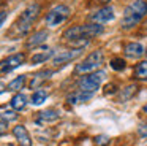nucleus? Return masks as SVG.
<instances>
[{"mask_svg":"<svg viewBox=\"0 0 147 146\" xmlns=\"http://www.w3.org/2000/svg\"><path fill=\"white\" fill-rule=\"evenodd\" d=\"M146 16H147V2L146 0H133V2H130L125 6L120 25L125 30L133 29L134 25L139 24Z\"/></svg>","mask_w":147,"mask_h":146,"instance_id":"1","label":"nucleus"},{"mask_svg":"<svg viewBox=\"0 0 147 146\" xmlns=\"http://www.w3.org/2000/svg\"><path fill=\"white\" fill-rule=\"evenodd\" d=\"M40 13H41L40 3H32V5H29L24 10L22 14L19 16V19L16 21V24H14V27H13L18 37H26V35L29 33L32 25H33V22H35L36 18L40 16Z\"/></svg>","mask_w":147,"mask_h":146,"instance_id":"2","label":"nucleus"},{"mask_svg":"<svg viewBox=\"0 0 147 146\" xmlns=\"http://www.w3.org/2000/svg\"><path fill=\"white\" fill-rule=\"evenodd\" d=\"M105 78H106V73L103 70H96V72H92L90 75H84L78 81V91L95 94L100 89L101 83L105 81Z\"/></svg>","mask_w":147,"mask_h":146,"instance_id":"3","label":"nucleus"},{"mask_svg":"<svg viewBox=\"0 0 147 146\" xmlns=\"http://www.w3.org/2000/svg\"><path fill=\"white\" fill-rule=\"evenodd\" d=\"M103 60H105L103 51H100V49L93 51V53H90L81 63H78L76 68H74V73H76V75H86V73L96 72V70L103 65Z\"/></svg>","mask_w":147,"mask_h":146,"instance_id":"4","label":"nucleus"},{"mask_svg":"<svg viewBox=\"0 0 147 146\" xmlns=\"http://www.w3.org/2000/svg\"><path fill=\"white\" fill-rule=\"evenodd\" d=\"M71 14L70 6L67 5H55L54 8L49 10V13L46 14V25L48 27H57V25L63 24Z\"/></svg>","mask_w":147,"mask_h":146,"instance_id":"5","label":"nucleus"},{"mask_svg":"<svg viewBox=\"0 0 147 146\" xmlns=\"http://www.w3.org/2000/svg\"><path fill=\"white\" fill-rule=\"evenodd\" d=\"M26 62V54L24 53H16V54H11V56L5 57L0 63V70H2V75H7V73L13 72L14 68L24 65Z\"/></svg>","mask_w":147,"mask_h":146,"instance_id":"6","label":"nucleus"},{"mask_svg":"<svg viewBox=\"0 0 147 146\" xmlns=\"http://www.w3.org/2000/svg\"><path fill=\"white\" fill-rule=\"evenodd\" d=\"M84 53V48H73L70 51H63V53H59L52 57V65L54 67H60V65H65V63L71 62V60L78 59L81 54Z\"/></svg>","mask_w":147,"mask_h":146,"instance_id":"7","label":"nucleus"},{"mask_svg":"<svg viewBox=\"0 0 147 146\" xmlns=\"http://www.w3.org/2000/svg\"><path fill=\"white\" fill-rule=\"evenodd\" d=\"M115 18L114 14V10L111 6H103V8L93 11L92 14L89 16L90 22H96V24H105V22H109Z\"/></svg>","mask_w":147,"mask_h":146,"instance_id":"8","label":"nucleus"},{"mask_svg":"<svg viewBox=\"0 0 147 146\" xmlns=\"http://www.w3.org/2000/svg\"><path fill=\"white\" fill-rule=\"evenodd\" d=\"M144 53H146V48L138 41H130L123 46V54L130 59H139L144 56Z\"/></svg>","mask_w":147,"mask_h":146,"instance_id":"9","label":"nucleus"},{"mask_svg":"<svg viewBox=\"0 0 147 146\" xmlns=\"http://www.w3.org/2000/svg\"><path fill=\"white\" fill-rule=\"evenodd\" d=\"M13 135L18 140L19 146H32V138H30V133L22 124H18L13 127Z\"/></svg>","mask_w":147,"mask_h":146,"instance_id":"10","label":"nucleus"},{"mask_svg":"<svg viewBox=\"0 0 147 146\" xmlns=\"http://www.w3.org/2000/svg\"><path fill=\"white\" fill-rule=\"evenodd\" d=\"M48 37H49L48 30H38V32H35V33H33L32 37L26 41V48H38V46H41L43 43H46Z\"/></svg>","mask_w":147,"mask_h":146,"instance_id":"11","label":"nucleus"},{"mask_svg":"<svg viewBox=\"0 0 147 146\" xmlns=\"http://www.w3.org/2000/svg\"><path fill=\"white\" fill-rule=\"evenodd\" d=\"M52 75H54L52 70H41V72L35 73L32 81H30V89H38V86H41L43 83H45L46 79H49Z\"/></svg>","mask_w":147,"mask_h":146,"instance_id":"12","label":"nucleus"},{"mask_svg":"<svg viewBox=\"0 0 147 146\" xmlns=\"http://www.w3.org/2000/svg\"><path fill=\"white\" fill-rule=\"evenodd\" d=\"M54 56H55L54 51L49 49V48H46V49H43L41 53L33 54V56L30 57V63H33V65H36V63H43V62H46V60L52 59Z\"/></svg>","mask_w":147,"mask_h":146,"instance_id":"13","label":"nucleus"},{"mask_svg":"<svg viewBox=\"0 0 147 146\" xmlns=\"http://www.w3.org/2000/svg\"><path fill=\"white\" fill-rule=\"evenodd\" d=\"M59 117H60V113L57 110H54V108H49V110H45L38 114V122L40 124L41 122H54Z\"/></svg>","mask_w":147,"mask_h":146,"instance_id":"14","label":"nucleus"},{"mask_svg":"<svg viewBox=\"0 0 147 146\" xmlns=\"http://www.w3.org/2000/svg\"><path fill=\"white\" fill-rule=\"evenodd\" d=\"M93 97V94H90V92H82V91H78L74 92V94L68 95L67 102L71 105H78V103H82V102H87L90 100V98Z\"/></svg>","mask_w":147,"mask_h":146,"instance_id":"15","label":"nucleus"},{"mask_svg":"<svg viewBox=\"0 0 147 146\" xmlns=\"http://www.w3.org/2000/svg\"><path fill=\"white\" fill-rule=\"evenodd\" d=\"M10 105H11V108H13L14 111H21V110H24V108L27 106V97L24 94H21V92H18V94L13 95Z\"/></svg>","mask_w":147,"mask_h":146,"instance_id":"16","label":"nucleus"},{"mask_svg":"<svg viewBox=\"0 0 147 146\" xmlns=\"http://www.w3.org/2000/svg\"><path fill=\"white\" fill-rule=\"evenodd\" d=\"M136 92H138V86L136 84H128L127 87H123L120 92H119V102H120V103L128 102Z\"/></svg>","mask_w":147,"mask_h":146,"instance_id":"17","label":"nucleus"},{"mask_svg":"<svg viewBox=\"0 0 147 146\" xmlns=\"http://www.w3.org/2000/svg\"><path fill=\"white\" fill-rule=\"evenodd\" d=\"M133 76L136 79H147V60H141L134 65Z\"/></svg>","mask_w":147,"mask_h":146,"instance_id":"18","label":"nucleus"},{"mask_svg":"<svg viewBox=\"0 0 147 146\" xmlns=\"http://www.w3.org/2000/svg\"><path fill=\"white\" fill-rule=\"evenodd\" d=\"M46 98H48V92H46L45 89H36L32 94V97H30V102H32L35 106H40V105H43L46 102Z\"/></svg>","mask_w":147,"mask_h":146,"instance_id":"19","label":"nucleus"},{"mask_svg":"<svg viewBox=\"0 0 147 146\" xmlns=\"http://www.w3.org/2000/svg\"><path fill=\"white\" fill-rule=\"evenodd\" d=\"M26 79H27V76H26V75H19V76H16V78H14L13 81L8 83V91L16 92V91H19V89H22V87H24V84H26Z\"/></svg>","mask_w":147,"mask_h":146,"instance_id":"20","label":"nucleus"},{"mask_svg":"<svg viewBox=\"0 0 147 146\" xmlns=\"http://www.w3.org/2000/svg\"><path fill=\"white\" fill-rule=\"evenodd\" d=\"M111 68L115 70V72H122V70L127 67V63H125V60L122 59V57H114V59H111Z\"/></svg>","mask_w":147,"mask_h":146,"instance_id":"21","label":"nucleus"},{"mask_svg":"<svg viewBox=\"0 0 147 146\" xmlns=\"http://www.w3.org/2000/svg\"><path fill=\"white\" fill-rule=\"evenodd\" d=\"M93 143H95L96 146H108L109 143H111V138H109L108 135H96L95 138H93Z\"/></svg>","mask_w":147,"mask_h":146,"instance_id":"22","label":"nucleus"},{"mask_svg":"<svg viewBox=\"0 0 147 146\" xmlns=\"http://www.w3.org/2000/svg\"><path fill=\"white\" fill-rule=\"evenodd\" d=\"M2 117H5V119L10 122V121H16L18 119V114H16V111H13V110L2 108Z\"/></svg>","mask_w":147,"mask_h":146,"instance_id":"23","label":"nucleus"},{"mask_svg":"<svg viewBox=\"0 0 147 146\" xmlns=\"http://www.w3.org/2000/svg\"><path fill=\"white\" fill-rule=\"evenodd\" d=\"M138 133H139L141 136H147V126L146 124H141V126L138 127Z\"/></svg>","mask_w":147,"mask_h":146,"instance_id":"24","label":"nucleus"},{"mask_svg":"<svg viewBox=\"0 0 147 146\" xmlns=\"http://www.w3.org/2000/svg\"><path fill=\"white\" fill-rule=\"evenodd\" d=\"M115 92V84H108L106 86V91H105V94L108 95V94H114Z\"/></svg>","mask_w":147,"mask_h":146,"instance_id":"25","label":"nucleus"},{"mask_svg":"<svg viewBox=\"0 0 147 146\" xmlns=\"http://www.w3.org/2000/svg\"><path fill=\"white\" fill-rule=\"evenodd\" d=\"M7 10L2 8V14H0V22H2V25H5V21H7Z\"/></svg>","mask_w":147,"mask_h":146,"instance_id":"26","label":"nucleus"},{"mask_svg":"<svg viewBox=\"0 0 147 146\" xmlns=\"http://www.w3.org/2000/svg\"><path fill=\"white\" fill-rule=\"evenodd\" d=\"M7 126H8V121L5 119V117H2V133H5V130H7Z\"/></svg>","mask_w":147,"mask_h":146,"instance_id":"27","label":"nucleus"},{"mask_svg":"<svg viewBox=\"0 0 147 146\" xmlns=\"http://www.w3.org/2000/svg\"><path fill=\"white\" fill-rule=\"evenodd\" d=\"M98 2H101V3H108L109 0H98Z\"/></svg>","mask_w":147,"mask_h":146,"instance_id":"28","label":"nucleus"},{"mask_svg":"<svg viewBox=\"0 0 147 146\" xmlns=\"http://www.w3.org/2000/svg\"><path fill=\"white\" fill-rule=\"evenodd\" d=\"M146 27H147V21H146Z\"/></svg>","mask_w":147,"mask_h":146,"instance_id":"29","label":"nucleus"}]
</instances>
